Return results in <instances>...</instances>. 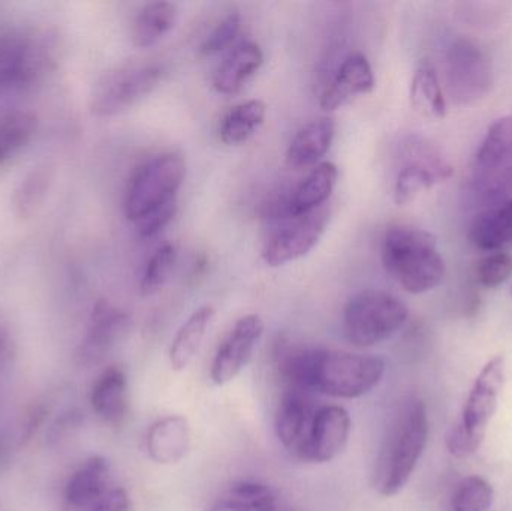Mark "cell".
Masks as SVG:
<instances>
[{"instance_id": "obj_1", "label": "cell", "mask_w": 512, "mask_h": 511, "mask_svg": "<svg viewBox=\"0 0 512 511\" xmlns=\"http://www.w3.org/2000/svg\"><path fill=\"white\" fill-rule=\"evenodd\" d=\"M382 263L397 284L411 294L435 290L445 275L436 237L411 225L388 228L382 242Z\"/></svg>"}, {"instance_id": "obj_2", "label": "cell", "mask_w": 512, "mask_h": 511, "mask_svg": "<svg viewBox=\"0 0 512 511\" xmlns=\"http://www.w3.org/2000/svg\"><path fill=\"white\" fill-rule=\"evenodd\" d=\"M429 440V417L423 401L408 402L387 438L378 470V488L384 497L399 494L414 474Z\"/></svg>"}, {"instance_id": "obj_3", "label": "cell", "mask_w": 512, "mask_h": 511, "mask_svg": "<svg viewBox=\"0 0 512 511\" xmlns=\"http://www.w3.org/2000/svg\"><path fill=\"white\" fill-rule=\"evenodd\" d=\"M505 383L504 356L493 357L475 380L463 408L462 419L447 435V447L457 458H469L478 452L490 420L498 410L499 395Z\"/></svg>"}, {"instance_id": "obj_4", "label": "cell", "mask_w": 512, "mask_h": 511, "mask_svg": "<svg viewBox=\"0 0 512 511\" xmlns=\"http://www.w3.org/2000/svg\"><path fill=\"white\" fill-rule=\"evenodd\" d=\"M185 177L186 159L180 153L165 152L147 159L129 179L123 203L126 218L135 224L177 201Z\"/></svg>"}, {"instance_id": "obj_5", "label": "cell", "mask_w": 512, "mask_h": 511, "mask_svg": "<svg viewBox=\"0 0 512 511\" xmlns=\"http://www.w3.org/2000/svg\"><path fill=\"white\" fill-rule=\"evenodd\" d=\"M409 318L402 300L381 290H364L352 296L343 309L346 338L358 348L375 347L396 335Z\"/></svg>"}, {"instance_id": "obj_6", "label": "cell", "mask_w": 512, "mask_h": 511, "mask_svg": "<svg viewBox=\"0 0 512 511\" xmlns=\"http://www.w3.org/2000/svg\"><path fill=\"white\" fill-rule=\"evenodd\" d=\"M475 200L499 206L512 198V114L496 120L475 156L471 174Z\"/></svg>"}, {"instance_id": "obj_7", "label": "cell", "mask_w": 512, "mask_h": 511, "mask_svg": "<svg viewBox=\"0 0 512 511\" xmlns=\"http://www.w3.org/2000/svg\"><path fill=\"white\" fill-rule=\"evenodd\" d=\"M384 374L381 357L319 348L313 392L331 398H361L381 383Z\"/></svg>"}, {"instance_id": "obj_8", "label": "cell", "mask_w": 512, "mask_h": 511, "mask_svg": "<svg viewBox=\"0 0 512 511\" xmlns=\"http://www.w3.org/2000/svg\"><path fill=\"white\" fill-rule=\"evenodd\" d=\"M162 80L156 63H131L107 72L93 90L90 110L98 117L125 113L153 92Z\"/></svg>"}, {"instance_id": "obj_9", "label": "cell", "mask_w": 512, "mask_h": 511, "mask_svg": "<svg viewBox=\"0 0 512 511\" xmlns=\"http://www.w3.org/2000/svg\"><path fill=\"white\" fill-rule=\"evenodd\" d=\"M445 80L457 104L477 101L492 87V59L474 39L457 38L445 54Z\"/></svg>"}, {"instance_id": "obj_10", "label": "cell", "mask_w": 512, "mask_h": 511, "mask_svg": "<svg viewBox=\"0 0 512 511\" xmlns=\"http://www.w3.org/2000/svg\"><path fill=\"white\" fill-rule=\"evenodd\" d=\"M330 216V207L324 206L309 215L283 218L282 227L274 231L262 251L264 263L280 267L306 257L324 237Z\"/></svg>"}, {"instance_id": "obj_11", "label": "cell", "mask_w": 512, "mask_h": 511, "mask_svg": "<svg viewBox=\"0 0 512 511\" xmlns=\"http://www.w3.org/2000/svg\"><path fill=\"white\" fill-rule=\"evenodd\" d=\"M264 333V321L259 315L249 314L234 324L227 338L216 351L210 377L216 386L231 383L248 365Z\"/></svg>"}, {"instance_id": "obj_12", "label": "cell", "mask_w": 512, "mask_h": 511, "mask_svg": "<svg viewBox=\"0 0 512 511\" xmlns=\"http://www.w3.org/2000/svg\"><path fill=\"white\" fill-rule=\"evenodd\" d=\"M47 56L38 39L24 33L0 35V90L32 83L44 71Z\"/></svg>"}, {"instance_id": "obj_13", "label": "cell", "mask_w": 512, "mask_h": 511, "mask_svg": "<svg viewBox=\"0 0 512 511\" xmlns=\"http://www.w3.org/2000/svg\"><path fill=\"white\" fill-rule=\"evenodd\" d=\"M316 411L318 408L313 404L312 393L283 389L274 429L283 447L298 459H303Z\"/></svg>"}, {"instance_id": "obj_14", "label": "cell", "mask_w": 512, "mask_h": 511, "mask_svg": "<svg viewBox=\"0 0 512 511\" xmlns=\"http://www.w3.org/2000/svg\"><path fill=\"white\" fill-rule=\"evenodd\" d=\"M349 434L351 417L345 408L339 405L318 408L301 461L315 464L334 461L345 450Z\"/></svg>"}, {"instance_id": "obj_15", "label": "cell", "mask_w": 512, "mask_h": 511, "mask_svg": "<svg viewBox=\"0 0 512 511\" xmlns=\"http://www.w3.org/2000/svg\"><path fill=\"white\" fill-rule=\"evenodd\" d=\"M131 317L107 300H99L92 312L89 330L80 348L81 362L96 363L128 333Z\"/></svg>"}, {"instance_id": "obj_16", "label": "cell", "mask_w": 512, "mask_h": 511, "mask_svg": "<svg viewBox=\"0 0 512 511\" xmlns=\"http://www.w3.org/2000/svg\"><path fill=\"white\" fill-rule=\"evenodd\" d=\"M375 87V74L367 57L360 51L348 54L322 93V110L334 111L358 95H367Z\"/></svg>"}, {"instance_id": "obj_17", "label": "cell", "mask_w": 512, "mask_h": 511, "mask_svg": "<svg viewBox=\"0 0 512 511\" xmlns=\"http://www.w3.org/2000/svg\"><path fill=\"white\" fill-rule=\"evenodd\" d=\"M191 426L183 416H168L150 426L146 446L150 459L159 465H176L191 450Z\"/></svg>"}, {"instance_id": "obj_18", "label": "cell", "mask_w": 512, "mask_h": 511, "mask_svg": "<svg viewBox=\"0 0 512 511\" xmlns=\"http://www.w3.org/2000/svg\"><path fill=\"white\" fill-rule=\"evenodd\" d=\"M339 180V168L333 162H321L312 168L306 179L295 188L291 200L283 209V218L309 215L327 206L328 198Z\"/></svg>"}, {"instance_id": "obj_19", "label": "cell", "mask_w": 512, "mask_h": 511, "mask_svg": "<svg viewBox=\"0 0 512 511\" xmlns=\"http://www.w3.org/2000/svg\"><path fill=\"white\" fill-rule=\"evenodd\" d=\"M336 126L328 117L304 125L292 138L286 153V162L294 170L316 167L333 144Z\"/></svg>"}, {"instance_id": "obj_20", "label": "cell", "mask_w": 512, "mask_h": 511, "mask_svg": "<svg viewBox=\"0 0 512 511\" xmlns=\"http://www.w3.org/2000/svg\"><path fill=\"white\" fill-rule=\"evenodd\" d=\"M264 53L255 42H243L234 48L213 74V87L222 95H237L261 69Z\"/></svg>"}, {"instance_id": "obj_21", "label": "cell", "mask_w": 512, "mask_h": 511, "mask_svg": "<svg viewBox=\"0 0 512 511\" xmlns=\"http://www.w3.org/2000/svg\"><path fill=\"white\" fill-rule=\"evenodd\" d=\"M215 315L216 309L212 305L200 306L177 330L170 348V363L174 371L188 368L197 357Z\"/></svg>"}, {"instance_id": "obj_22", "label": "cell", "mask_w": 512, "mask_h": 511, "mask_svg": "<svg viewBox=\"0 0 512 511\" xmlns=\"http://www.w3.org/2000/svg\"><path fill=\"white\" fill-rule=\"evenodd\" d=\"M92 407L105 422L120 423L128 411V381L122 369L108 368L92 390Z\"/></svg>"}, {"instance_id": "obj_23", "label": "cell", "mask_w": 512, "mask_h": 511, "mask_svg": "<svg viewBox=\"0 0 512 511\" xmlns=\"http://www.w3.org/2000/svg\"><path fill=\"white\" fill-rule=\"evenodd\" d=\"M265 116H267V107L261 99H249L242 104H237L222 117L219 138L227 146L245 144L261 128Z\"/></svg>"}, {"instance_id": "obj_24", "label": "cell", "mask_w": 512, "mask_h": 511, "mask_svg": "<svg viewBox=\"0 0 512 511\" xmlns=\"http://www.w3.org/2000/svg\"><path fill=\"white\" fill-rule=\"evenodd\" d=\"M471 242L484 251H496L512 243V198L475 219Z\"/></svg>"}, {"instance_id": "obj_25", "label": "cell", "mask_w": 512, "mask_h": 511, "mask_svg": "<svg viewBox=\"0 0 512 511\" xmlns=\"http://www.w3.org/2000/svg\"><path fill=\"white\" fill-rule=\"evenodd\" d=\"M108 462L101 456L90 458L66 486V500L75 507H90L108 489Z\"/></svg>"}, {"instance_id": "obj_26", "label": "cell", "mask_w": 512, "mask_h": 511, "mask_svg": "<svg viewBox=\"0 0 512 511\" xmlns=\"http://www.w3.org/2000/svg\"><path fill=\"white\" fill-rule=\"evenodd\" d=\"M179 8L171 2H153L144 6L135 18L132 38L140 48L152 47L176 26Z\"/></svg>"}, {"instance_id": "obj_27", "label": "cell", "mask_w": 512, "mask_h": 511, "mask_svg": "<svg viewBox=\"0 0 512 511\" xmlns=\"http://www.w3.org/2000/svg\"><path fill=\"white\" fill-rule=\"evenodd\" d=\"M411 102L415 111L432 119L447 113V99L442 92L438 74L430 63L423 62L415 69L411 83Z\"/></svg>"}, {"instance_id": "obj_28", "label": "cell", "mask_w": 512, "mask_h": 511, "mask_svg": "<svg viewBox=\"0 0 512 511\" xmlns=\"http://www.w3.org/2000/svg\"><path fill=\"white\" fill-rule=\"evenodd\" d=\"M36 132V117L29 111H11L0 116V165L11 161Z\"/></svg>"}, {"instance_id": "obj_29", "label": "cell", "mask_w": 512, "mask_h": 511, "mask_svg": "<svg viewBox=\"0 0 512 511\" xmlns=\"http://www.w3.org/2000/svg\"><path fill=\"white\" fill-rule=\"evenodd\" d=\"M495 492L483 477H466L460 482L451 498L450 511H489Z\"/></svg>"}, {"instance_id": "obj_30", "label": "cell", "mask_w": 512, "mask_h": 511, "mask_svg": "<svg viewBox=\"0 0 512 511\" xmlns=\"http://www.w3.org/2000/svg\"><path fill=\"white\" fill-rule=\"evenodd\" d=\"M176 258V248L171 243H162L155 249L141 276L140 291L143 296H153L164 287L176 263Z\"/></svg>"}, {"instance_id": "obj_31", "label": "cell", "mask_w": 512, "mask_h": 511, "mask_svg": "<svg viewBox=\"0 0 512 511\" xmlns=\"http://www.w3.org/2000/svg\"><path fill=\"white\" fill-rule=\"evenodd\" d=\"M51 182V174L48 168H36L27 174L21 182L20 188L15 192L14 206L20 216H29L35 212L45 197L48 185Z\"/></svg>"}, {"instance_id": "obj_32", "label": "cell", "mask_w": 512, "mask_h": 511, "mask_svg": "<svg viewBox=\"0 0 512 511\" xmlns=\"http://www.w3.org/2000/svg\"><path fill=\"white\" fill-rule=\"evenodd\" d=\"M227 495L248 511H277L276 495L262 483L242 480L234 483Z\"/></svg>"}, {"instance_id": "obj_33", "label": "cell", "mask_w": 512, "mask_h": 511, "mask_svg": "<svg viewBox=\"0 0 512 511\" xmlns=\"http://www.w3.org/2000/svg\"><path fill=\"white\" fill-rule=\"evenodd\" d=\"M242 27V15L234 11L225 15L201 45L204 56H215L233 44Z\"/></svg>"}, {"instance_id": "obj_34", "label": "cell", "mask_w": 512, "mask_h": 511, "mask_svg": "<svg viewBox=\"0 0 512 511\" xmlns=\"http://www.w3.org/2000/svg\"><path fill=\"white\" fill-rule=\"evenodd\" d=\"M478 284L486 288H496L504 284L512 275V257L504 252L487 255L477 264Z\"/></svg>"}, {"instance_id": "obj_35", "label": "cell", "mask_w": 512, "mask_h": 511, "mask_svg": "<svg viewBox=\"0 0 512 511\" xmlns=\"http://www.w3.org/2000/svg\"><path fill=\"white\" fill-rule=\"evenodd\" d=\"M176 212L177 201H174V203L167 204V206L161 207V209L144 216L143 219L135 222L138 236L143 237V239H150V237L161 233V231L173 221Z\"/></svg>"}, {"instance_id": "obj_36", "label": "cell", "mask_w": 512, "mask_h": 511, "mask_svg": "<svg viewBox=\"0 0 512 511\" xmlns=\"http://www.w3.org/2000/svg\"><path fill=\"white\" fill-rule=\"evenodd\" d=\"M89 511H132L131 498L125 489H110L89 507Z\"/></svg>"}, {"instance_id": "obj_37", "label": "cell", "mask_w": 512, "mask_h": 511, "mask_svg": "<svg viewBox=\"0 0 512 511\" xmlns=\"http://www.w3.org/2000/svg\"><path fill=\"white\" fill-rule=\"evenodd\" d=\"M209 511H248L245 509V507L240 506L239 503H237L236 500H233V498L228 497L227 494L224 495V497L219 498L218 501H216L215 504H213L212 507H210Z\"/></svg>"}, {"instance_id": "obj_38", "label": "cell", "mask_w": 512, "mask_h": 511, "mask_svg": "<svg viewBox=\"0 0 512 511\" xmlns=\"http://www.w3.org/2000/svg\"><path fill=\"white\" fill-rule=\"evenodd\" d=\"M6 335L5 330L0 327V354H2L3 347H5Z\"/></svg>"}, {"instance_id": "obj_39", "label": "cell", "mask_w": 512, "mask_h": 511, "mask_svg": "<svg viewBox=\"0 0 512 511\" xmlns=\"http://www.w3.org/2000/svg\"><path fill=\"white\" fill-rule=\"evenodd\" d=\"M5 461V446H3L2 440H0V465Z\"/></svg>"}]
</instances>
